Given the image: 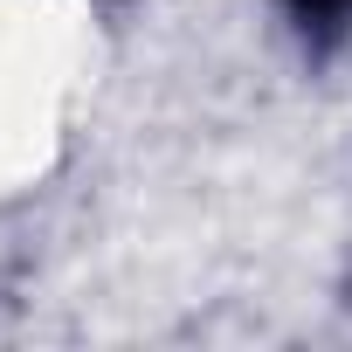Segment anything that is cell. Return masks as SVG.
I'll list each match as a JSON object with an SVG mask.
<instances>
[{"mask_svg":"<svg viewBox=\"0 0 352 352\" xmlns=\"http://www.w3.org/2000/svg\"><path fill=\"white\" fill-rule=\"evenodd\" d=\"M290 8H297L304 28H338V21L352 14V0H290Z\"/></svg>","mask_w":352,"mask_h":352,"instance_id":"6da1fadb","label":"cell"}]
</instances>
